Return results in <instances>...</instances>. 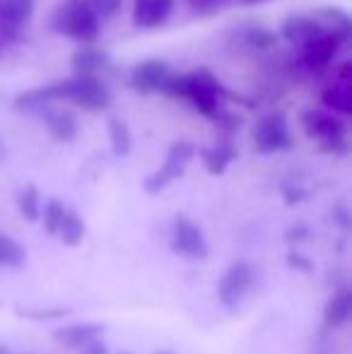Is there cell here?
I'll return each mask as SVG.
<instances>
[{
    "mask_svg": "<svg viewBox=\"0 0 352 354\" xmlns=\"http://www.w3.org/2000/svg\"><path fill=\"white\" fill-rule=\"evenodd\" d=\"M172 99H183L188 102L193 109L203 113L207 118H222L225 113V87L220 84V80L212 75V71L207 68H196V71L188 73H174L167 82L165 92Z\"/></svg>",
    "mask_w": 352,
    "mask_h": 354,
    "instance_id": "cell-1",
    "label": "cell"
},
{
    "mask_svg": "<svg viewBox=\"0 0 352 354\" xmlns=\"http://www.w3.org/2000/svg\"><path fill=\"white\" fill-rule=\"evenodd\" d=\"M51 29L58 37H66L71 41L80 44V46H92L99 39V29L102 22L94 17L92 12H87L82 5L66 0L58 3L51 12Z\"/></svg>",
    "mask_w": 352,
    "mask_h": 354,
    "instance_id": "cell-2",
    "label": "cell"
},
{
    "mask_svg": "<svg viewBox=\"0 0 352 354\" xmlns=\"http://www.w3.org/2000/svg\"><path fill=\"white\" fill-rule=\"evenodd\" d=\"M302 128H304L306 138L319 142L324 152L345 154L348 152V133L338 116L328 113L326 109H306L302 113Z\"/></svg>",
    "mask_w": 352,
    "mask_h": 354,
    "instance_id": "cell-3",
    "label": "cell"
},
{
    "mask_svg": "<svg viewBox=\"0 0 352 354\" xmlns=\"http://www.w3.org/2000/svg\"><path fill=\"white\" fill-rule=\"evenodd\" d=\"M193 157H196V147H193L191 142H186V140L174 142L169 147V152H167V159L162 162V167L145 181V191L150 193V196L162 193L174 178H178L186 171L188 162H191Z\"/></svg>",
    "mask_w": 352,
    "mask_h": 354,
    "instance_id": "cell-4",
    "label": "cell"
},
{
    "mask_svg": "<svg viewBox=\"0 0 352 354\" xmlns=\"http://www.w3.org/2000/svg\"><path fill=\"white\" fill-rule=\"evenodd\" d=\"M256 280V272L251 268V263L246 261H234L225 270V275L217 282V299L222 306L234 308L237 304L244 301V297L249 294L251 284Z\"/></svg>",
    "mask_w": 352,
    "mask_h": 354,
    "instance_id": "cell-5",
    "label": "cell"
},
{
    "mask_svg": "<svg viewBox=\"0 0 352 354\" xmlns=\"http://www.w3.org/2000/svg\"><path fill=\"white\" fill-rule=\"evenodd\" d=\"M172 251L188 258V261H201V258L207 256L210 248H207L201 227L193 219L178 214L174 224H172Z\"/></svg>",
    "mask_w": 352,
    "mask_h": 354,
    "instance_id": "cell-6",
    "label": "cell"
},
{
    "mask_svg": "<svg viewBox=\"0 0 352 354\" xmlns=\"http://www.w3.org/2000/svg\"><path fill=\"white\" fill-rule=\"evenodd\" d=\"M254 142L261 152H282L292 147V133L287 126V118L280 111H272L259 121L254 131Z\"/></svg>",
    "mask_w": 352,
    "mask_h": 354,
    "instance_id": "cell-7",
    "label": "cell"
},
{
    "mask_svg": "<svg viewBox=\"0 0 352 354\" xmlns=\"http://www.w3.org/2000/svg\"><path fill=\"white\" fill-rule=\"evenodd\" d=\"M340 48V41H335L328 34H316L309 41H304L299 46V66L309 73H321L326 68L333 66L335 53Z\"/></svg>",
    "mask_w": 352,
    "mask_h": 354,
    "instance_id": "cell-8",
    "label": "cell"
},
{
    "mask_svg": "<svg viewBox=\"0 0 352 354\" xmlns=\"http://www.w3.org/2000/svg\"><path fill=\"white\" fill-rule=\"evenodd\" d=\"M174 75L169 66L165 61H142L133 68L131 73V87L140 94H155V92H165L167 82Z\"/></svg>",
    "mask_w": 352,
    "mask_h": 354,
    "instance_id": "cell-9",
    "label": "cell"
},
{
    "mask_svg": "<svg viewBox=\"0 0 352 354\" xmlns=\"http://www.w3.org/2000/svg\"><path fill=\"white\" fill-rule=\"evenodd\" d=\"M309 17L316 22V27L321 32H326L328 37H333L335 41L345 44L352 34L350 15L343 8H333V5H321V8L311 10Z\"/></svg>",
    "mask_w": 352,
    "mask_h": 354,
    "instance_id": "cell-10",
    "label": "cell"
},
{
    "mask_svg": "<svg viewBox=\"0 0 352 354\" xmlns=\"http://www.w3.org/2000/svg\"><path fill=\"white\" fill-rule=\"evenodd\" d=\"M348 71L350 66L348 63H343V66L338 68V80H333V82L328 84V87H324V92H321V104L326 106V111L328 113H340V116H348L352 111V92H350V77H348Z\"/></svg>",
    "mask_w": 352,
    "mask_h": 354,
    "instance_id": "cell-11",
    "label": "cell"
},
{
    "mask_svg": "<svg viewBox=\"0 0 352 354\" xmlns=\"http://www.w3.org/2000/svg\"><path fill=\"white\" fill-rule=\"evenodd\" d=\"M174 0H133V22L140 29H157L169 19Z\"/></svg>",
    "mask_w": 352,
    "mask_h": 354,
    "instance_id": "cell-12",
    "label": "cell"
},
{
    "mask_svg": "<svg viewBox=\"0 0 352 354\" xmlns=\"http://www.w3.org/2000/svg\"><path fill=\"white\" fill-rule=\"evenodd\" d=\"M73 73L80 75V77H99L109 66V53L102 51V48H94V46H80L75 53H73Z\"/></svg>",
    "mask_w": 352,
    "mask_h": 354,
    "instance_id": "cell-13",
    "label": "cell"
},
{
    "mask_svg": "<svg viewBox=\"0 0 352 354\" xmlns=\"http://www.w3.org/2000/svg\"><path fill=\"white\" fill-rule=\"evenodd\" d=\"M102 330L104 328L99 326V323H75V326L61 328V330L53 333V340L66 347H77V350H82L85 345L97 340Z\"/></svg>",
    "mask_w": 352,
    "mask_h": 354,
    "instance_id": "cell-14",
    "label": "cell"
},
{
    "mask_svg": "<svg viewBox=\"0 0 352 354\" xmlns=\"http://www.w3.org/2000/svg\"><path fill=\"white\" fill-rule=\"evenodd\" d=\"M352 311V297H350V287H340L331 294V299L326 301L324 308V318H326V326L328 328H340L348 323Z\"/></svg>",
    "mask_w": 352,
    "mask_h": 354,
    "instance_id": "cell-15",
    "label": "cell"
},
{
    "mask_svg": "<svg viewBox=\"0 0 352 354\" xmlns=\"http://www.w3.org/2000/svg\"><path fill=\"white\" fill-rule=\"evenodd\" d=\"M280 34L290 44H297V46H302V44L309 41L311 37L321 34V29L316 27V22L309 17V15H290V17H287L285 22H282Z\"/></svg>",
    "mask_w": 352,
    "mask_h": 354,
    "instance_id": "cell-16",
    "label": "cell"
},
{
    "mask_svg": "<svg viewBox=\"0 0 352 354\" xmlns=\"http://www.w3.org/2000/svg\"><path fill=\"white\" fill-rule=\"evenodd\" d=\"M37 0H0V24L10 29H22L34 15Z\"/></svg>",
    "mask_w": 352,
    "mask_h": 354,
    "instance_id": "cell-17",
    "label": "cell"
},
{
    "mask_svg": "<svg viewBox=\"0 0 352 354\" xmlns=\"http://www.w3.org/2000/svg\"><path fill=\"white\" fill-rule=\"evenodd\" d=\"M46 128H48V136L58 142H73L77 136V121L68 111L46 109Z\"/></svg>",
    "mask_w": 352,
    "mask_h": 354,
    "instance_id": "cell-18",
    "label": "cell"
},
{
    "mask_svg": "<svg viewBox=\"0 0 352 354\" xmlns=\"http://www.w3.org/2000/svg\"><path fill=\"white\" fill-rule=\"evenodd\" d=\"M56 236H61V241L66 243V246H77V243H82V239H85V219L75 210L66 207V214H63V222H61V227H58Z\"/></svg>",
    "mask_w": 352,
    "mask_h": 354,
    "instance_id": "cell-19",
    "label": "cell"
},
{
    "mask_svg": "<svg viewBox=\"0 0 352 354\" xmlns=\"http://www.w3.org/2000/svg\"><path fill=\"white\" fill-rule=\"evenodd\" d=\"M106 128H109V145H111V152L116 154V157H126V154H131L133 136H131L128 123L121 121V118H111Z\"/></svg>",
    "mask_w": 352,
    "mask_h": 354,
    "instance_id": "cell-20",
    "label": "cell"
},
{
    "mask_svg": "<svg viewBox=\"0 0 352 354\" xmlns=\"http://www.w3.org/2000/svg\"><path fill=\"white\" fill-rule=\"evenodd\" d=\"M27 261V253L15 239L8 234H0V266L3 268H22Z\"/></svg>",
    "mask_w": 352,
    "mask_h": 354,
    "instance_id": "cell-21",
    "label": "cell"
},
{
    "mask_svg": "<svg viewBox=\"0 0 352 354\" xmlns=\"http://www.w3.org/2000/svg\"><path fill=\"white\" fill-rule=\"evenodd\" d=\"M17 207H19V212H22V217L29 219V222L41 217V203H39L37 186L29 183V186H24L22 191L17 193Z\"/></svg>",
    "mask_w": 352,
    "mask_h": 354,
    "instance_id": "cell-22",
    "label": "cell"
},
{
    "mask_svg": "<svg viewBox=\"0 0 352 354\" xmlns=\"http://www.w3.org/2000/svg\"><path fill=\"white\" fill-rule=\"evenodd\" d=\"M203 157V164H205V169L210 174H222L227 167H230V162L234 159V152H232L230 147H207L201 152Z\"/></svg>",
    "mask_w": 352,
    "mask_h": 354,
    "instance_id": "cell-23",
    "label": "cell"
},
{
    "mask_svg": "<svg viewBox=\"0 0 352 354\" xmlns=\"http://www.w3.org/2000/svg\"><path fill=\"white\" fill-rule=\"evenodd\" d=\"M73 3L82 5L87 12H92L94 17L99 19V22H104V19H111L113 15L121 10L123 0H73Z\"/></svg>",
    "mask_w": 352,
    "mask_h": 354,
    "instance_id": "cell-24",
    "label": "cell"
},
{
    "mask_svg": "<svg viewBox=\"0 0 352 354\" xmlns=\"http://www.w3.org/2000/svg\"><path fill=\"white\" fill-rule=\"evenodd\" d=\"M63 214H66V205L61 201H48L44 205V229H46L51 236L58 234V227L63 222Z\"/></svg>",
    "mask_w": 352,
    "mask_h": 354,
    "instance_id": "cell-25",
    "label": "cell"
},
{
    "mask_svg": "<svg viewBox=\"0 0 352 354\" xmlns=\"http://www.w3.org/2000/svg\"><path fill=\"white\" fill-rule=\"evenodd\" d=\"M246 41H249V46H256V48H270L275 46V34L268 32V29H261V27H251L249 32H246Z\"/></svg>",
    "mask_w": 352,
    "mask_h": 354,
    "instance_id": "cell-26",
    "label": "cell"
},
{
    "mask_svg": "<svg viewBox=\"0 0 352 354\" xmlns=\"http://www.w3.org/2000/svg\"><path fill=\"white\" fill-rule=\"evenodd\" d=\"M230 0H186L188 10L193 15H212L217 10H222Z\"/></svg>",
    "mask_w": 352,
    "mask_h": 354,
    "instance_id": "cell-27",
    "label": "cell"
},
{
    "mask_svg": "<svg viewBox=\"0 0 352 354\" xmlns=\"http://www.w3.org/2000/svg\"><path fill=\"white\" fill-rule=\"evenodd\" d=\"M17 41H19V29H10V27H3V24H0V53H5Z\"/></svg>",
    "mask_w": 352,
    "mask_h": 354,
    "instance_id": "cell-28",
    "label": "cell"
},
{
    "mask_svg": "<svg viewBox=\"0 0 352 354\" xmlns=\"http://www.w3.org/2000/svg\"><path fill=\"white\" fill-rule=\"evenodd\" d=\"M82 354H106V345L104 342H89V345L82 347Z\"/></svg>",
    "mask_w": 352,
    "mask_h": 354,
    "instance_id": "cell-29",
    "label": "cell"
},
{
    "mask_svg": "<svg viewBox=\"0 0 352 354\" xmlns=\"http://www.w3.org/2000/svg\"><path fill=\"white\" fill-rule=\"evenodd\" d=\"M241 3H246V5H259V3H266V0H241Z\"/></svg>",
    "mask_w": 352,
    "mask_h": 354,
    "instance_id": "cell-30",
    "label": "cell"
},
{
    "mask_svg": "<svg viewBox=\"0 0 352 354\" xmlns=\"http://www.w3.org/2000/svg\"><path fill=\"white\" fill-rule=\"evenodd\" d=\"M155 354H172V352H167V350H160V352H155Z\"/></svg>",
    "mask_w": 352,
    "mask_h": 354,
    "instance_id": "cell-31",
    "label": "cell"
},
{
    "mask_svg": "<svg viewBox=\"0 0 352 354\" xmlns=\"http://www.w3.org/2000/svg\"><path fill=\"white\" fill-rule=\"evenodd\" d=\"M0 154H3V145H0Z\"/></svg>",
    "mask_w": 352,
    "mask_h": 354,
    "instance_id": "cell-32",
    "label": "cell"
},
{
    "mask_svg": "<svg viewBox=\"0 0 352 354\" xmlns=\"http://www.w3.org/2000/svg\"><path fill=\"white\" fill-rule=\"evenodd\" d=\"M121 354H128V352H121Z\"/></svg>",
    "mask_w": 352,
    "mask_h": 354,
    "instance_id": "cell-33",
    "label": "cell"
}]
</instances>
